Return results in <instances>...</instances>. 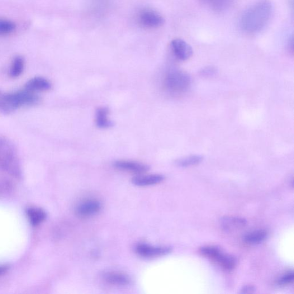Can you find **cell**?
Instances as JSON below:
<instances>
[{
  "instance_id": "1",
  "label": "cell",
  "mask_w": 294,
  "mask_h": 294,
  "mask_svg": "<svg viewBox=\"0 0 294 294\" xmlns=\"http://www.w3.org/2000/svg\"><path fill=\"white\" fill-rule=\"evenodd\" d=\"M274 12V6L270 0H259L246 9L241 16V29L248 34H257L268 25Z\"/></svg>"
},
{
  "instance_id": "2",
  "label": "cell",
  "mask_w": 294,
  "mask_h": 294,
  "mask_svg": "<svg viewBox=\"0 0 294 294\" xmlns=\"http://www.w3.org/2000/svg\"><path fill=\"white\" fill-rule=\"evenodd\" d=\"M39 101L36 93L25 89L11 93L0 91V111L3 113H12L23 107L36 105Z\"/></svg>"
},
{
  "instance_id": "3",
  "label": "cell",
  "mask_w": 294,
  "mask_h": 294,
  "mask_svg": "<svg viewBox=\"0 0 294 294\" xmlns=\"http://www.w3.org/2000/svg\"><path fill=\"white\" fill-rule=\"evenodd\" d=\"M0 170L16 178H20L22 175L21 164L16 146L4 137H0Z\"/></svg>"
},
{
  "instance_id": "4",
  "label": "cell",
  "mask_w": 294,
  "mask_h": 294,
  "mask_svg": "<svg viewBox=\"0 0 294 294\" xmlns=\"http://www.w3.org/2000/svg\"><path fill=\"white\" fill-rule=\"evenodd\" d=\"M191 85V79L186 73L179 70H173L166 76L165 85L171 93L181 94L188 91Z\"/></svg>"
},
{
  "instance_id": "5",
  "label": "cell",
  "mask_w": 294,
  "mask_h": 294,
  "mask_svg": "<svg viewBox=\"0 0 294 294\" xmlns=\"http://www.w3.org/2000/svg\"><path fill=\"white\" fill-rule=\"evenodd\" d=\"M172 250L169 246H153L145 243H140L135 246L136 254L145 258L163 257L169 254Z\"/></svg>"
},
{
  "instance_id": "6",
  "label": "cell",
  "mask_w": 294,
  "mask_h": 294,
  "mask_svg": "<svg viewBox=\"0 0 294 294\" xmlns=\"http://www.w3.org/2000/svg\"><path fill=\"white\" fill-rule=\"evenodd\" d=\"M102 209V204L96 199H88L80 202L76 207L75 212L79 217L89 218L98 214Z\"/></svg>"
},
{
  "instance_id": "7",
  "label": "cell",
  "mask_w": 294,
  "mask_h": 294,
  "mask_svg": "<svg viewBox=\"0 0 294 294\" xmlns=\"http://www.w3.org/2000/svg\"><path fill=\"white\" fill-rule=\"evenodd\" d=\"M139 20L142 26L149 28L160 27L164 22L163 17L159 13L153 10L142 11L140 13Z\"/></svg>"
},
{
  "instance_id": "8",
  "label": "cell",
  "mask_w": 294,
  "mask_h": 294,
  "mask_svg": "<svg viewBox=\"0 0 294 294\" xmlns=\"http://www.w3.org/2000/svg\"><path fill=\"white\" fill-rule=\"evenodd\" d=\"M172 48L177 58L181 60H187L193 54V50L191 45L181 39H175L172 41Z\"/></svg>"
},
{
  "instance_id": "9",
  "label": "cell",
  "mask_w": 294,
  "mask_h": 294,
  "mask_svg": "<svg viewBox=\"0 0 294 294\" xmlns=\"http://www.w3.org/2000/svg\"><path fill=\"white\" fill-rule=\"evenodd\" d=\"M114 165L118 170L137 174L148 172L150 169L146 164L130 160L117 161Z\"/></svg>"
},
{
  "instance_id": "10",
  "label": "cell",
  "mask_w": 294,
  "mask_h": 294,
  "mask_svg": "<svg viewBox=\"0 0 294 294\" xmlns=\"http://www.w3.org/2000/svg\"><path fill=\"white\" fill-rule=\"evenodd\" d=\"M103 278L107 283L117 286H125L131 283V278L128 275L116 271L103 274Z\"/></svg>"
},
{
  "instance_id": "11",
  "label": "cell",
  "mask_w": 294,
  "mask_h": 294,
  "mask_svg": "<svg viewBox=\"0 0 294 294\" xmlns=\"http://www.w3.org/2000/svg\"><path fill=\"white\" fill-rule=\"evenodd\" d=\"M52 85L49 80L41 77H36L28 80L25 85V89L27 91L36 93L49 91Z\"/></svg>"
},
{
  "instance_id": "12",
  "label": "cell",
  "mask_w": 294,
  "mask_h": 294,
  "mask_svg": "<svg viewBox=\"0 0 294 294\" xmlns=\"http://www.w3.org/2000/svg\"><path fill=\"white\" fill-rule=\"evenodd\" d=\"M164 180V177L160 174L138 175L132 178V183L137 186L145 187L159 184Z\"/></svg>"
},
{
  "instance_id": "13",
  "label": "cell",
  "mask_w": 294,
  "mask_h": 294,
  "mask_svg": "<svg viewBox=\"0 0 294 294\" xmlns=\"http://www.w3.org/2000/svg\"><path fill=\"white\" fill-rule=\"evenodd\" d=\"M220 222L222 228L227 232L239 230L246 224L245 219L235 217H225L222 218Z\"/></svg>"
},
{
  "instance_id": "14",
  "label": "cell",
  "mask_w": 294,
  "mask_h": 294,
  "mask_svg": "<svg viewBox=\"0 0 294 294\" xmlns=\"http://www.w3.org/2000/svg\"><path fill=\"white\" fill-rule=\"evenodd\" d=\"M27 215L31 224L33 226L39 225L44 222L47 217L46 212L38 207L28 208L27 211Z\"/></svg>"
},
{
  "instance_id": "15",
  "label": "cell",
  "mask_w": 294,
  "mask_h": 294,
  "mask_svg": "<svg viewBox=\"0 0 294 294\" xmlns=\"http://www.w3.org/2000/svg\"><path fill=\"white\" fill-rule=\"evenodd\" d=\"M267 236V232L264 230H255L245 235L244 240L248 244H258L266 239Z\"/></svg>"
},
{
  "instance_id": "16",
  "label": "cell",
  "mask_w": 294,
  "mask_h": 294,
  "mask_svg": "<svg viewBox=\"0 0 294 294\" xmlns=\"http://www.w3.org/2000/svg\"><path fill=\"white\" fill-rule=\"evenodd\" d=\"M109 111L106 108H98L96 112V124L100 129H108L113 123L108 118Z\"/></svg>"
},
{
  "instance_id": "17",
  "label": "cell",
  "mask_w": 294,
  "mask_h": 294,
  "mask_svg": "<svg viewBox=\"0 0 294 294\" xmlns=\"http://www.w3.org/2000/svg\"><path fill=\"white\" fill-rule=\"evenodd\" d=\"M25 69V60L22 56H16L12 61L9 76L12 78H16L20 76Z\"/></svg>"
},
{
  "instance_id": "18",
  "label": "cell",
  "mask_w": 294,
  "mask_h": 294,
  "mask_svg": "<svg viewBox=\"0 0 294 294\" xmlns=\"http://www.w3.org/2000/svg\"><path fill=\"white\" fill-rule=\"evenodd\" d=\"M216 262L219 264L221 267L226 270L234 269L236 266L237 259L233 256L225 254L222 253L220 257L217 259Z\"/></svg>"
},
{
  "instance_id": "19",
  "label": "cell",
  "mask_w": 294,
  "mask_h": 294,
  "mask_svg": "<svg viewBox=\"0 0 294 294\" xmlns=\"http://www.w3.org/2000/svg\"><path fill=\"white\" fill-rule=\"evenodd\" d=\"M203 159V156L201 155H191L187 156V157L177 160L175 164L179 167H188L200 164L202 162Z\"/></svg>"
},
{
  "instance_id": "20",
  "label": "cell",
  "mask_w": 294,
  "mask_h": 294,
  "mask_svg": "<svg viewBox=\"0 0 294 294\" xmlns=\"http://www.w3.org/2000/svg\"><path fill=\"white\" fill-rule=\"evenodd\" d=\"M211 8L217 12H222L229 9L234 0H207Z\"/></svg>"
},
{
  "instance_id": "21",
  "label": "cell",
  "mask_w": 294,
  "mask_h": 294,
  "mask_svg": "<svg viewBox=\"0 0 294 294\" xmlns=\"http://www.w3.org/2000/svg\"><path fill=\"white\" fill-rule=\"evenodd\" d=\"M200 251L201 254L206 257L215 261L222 253L221 249L218 246L211 245L203 246L201 248Z\"/></svg>"
},
{
  "instance_id": "22",
  "label": "cell",
  "mask_w": 294,
  "mask_h": 294,
  "mask_svg": "<svg viewBox=\"0 0 294 294\" xmlns=\"http://www.w3.org/2000/svg\"><path fill=\"white\" fill-rule=\"evenodd\" d=\"M15 25L13 22L7 20H0V35L11 34L15 30Z\"/></svg>"
},
{
  "instance_id": "23",
  "label": "cell",
  "mask_w": 294,
  "mask_h": 294,
  "mask_svg": "<svg viewBox=\"0 0 294 294\" xmlns=\"http://www.w3.org/2000/svg\"><path fill=\"white\" fill-rule=\"evenodd\" d=\"M293 271L287 272L278 279V283L280 286L288 285L293 282Z\"/></svg>"
},
{
  "instance_id": "24",
  "label": "cell",
  "mask_w": 294,
  "mask_h": 294,
  "mask_svg": "<svg viewBox=\"0 0 294 294\" xmlns=\"http://www.w3.org/2000/svg\"><path fill=\"white\" fill-rule=\"evenodd\" d=\"M216 72V70L213 68H206L203 69L202 72V74L205 76H209L214 74Z\"/></svg>"
},
{
  "instance_id": "25",
  "label": "cell",
  "mask_w": 294,
  "mask_h": 294,
  "mask_svg": "<svg viewBox=\"0 0 294 294\" xmlns=\"http://www.w3.org/2000/svg\"><path fill=\"white\" fill-rule=\"evenodd\" d=\"M255 290V287L253 286H246L241 289V293H253Z\"/></svg>"
},
{
  "instance_id": "26",
  "label": "cell",
  "mask_w": 294,
  "mask_h": 294,
  "mask_svg": "<svg viewBox=\"0 0 294 294\" xmlns=\"http://www.w3.org/2000/svg\"><path fill=\"white\" fill-rule=\"evenodd\" d=\"M8 270V267L6 265H0V276H3L4 274H6Z\"/></svg>"
}]
</instances>
